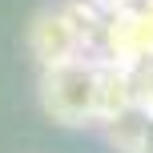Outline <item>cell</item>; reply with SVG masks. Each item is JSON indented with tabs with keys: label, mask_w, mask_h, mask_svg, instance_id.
<instances>
[{
	"label": "cell",
	"mask_w": 153,
	"mask_h": 153,
	"mask_svg": "<svg viewBox=\"0 0 153 153\" xmlns=\"http://www.w3.org/2000/svg\"><path fill=\"white\" fill-rule=\"evenodd\" d=\"M28 45H32V56L40 61V69H56L65 61H76L85 45V24L73 20L65 8H48L32 20V32H28Z\"/></svg>",
	"instance_id": "cell-2"
},
{
	"label": "cell",
	"mask_w": 153,
	"mask_h": 153,
	"mask_svg": "<svg viewBox=\"0 0 153 153\" xmlns=\"http://www.w3.org/2000/svg\"><path fill=\"white\" fill-rule=\"evenodd\" d=\"M109 89H113V73L76 56V61H65L56 69H45L40 105L56 125H93V121L105 125L113 117Z\"/></svg>",
	"instance_id": "cell-1"
}]
</instances>
